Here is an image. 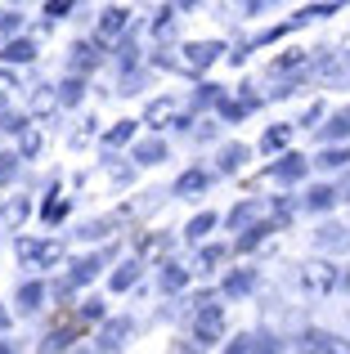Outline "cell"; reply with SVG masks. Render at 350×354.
Wrapping results in <instances>:
<instances>
[{
    "mask_svg": "<svg viewBox=\"0 0 350 354\" xmlns=\"http://www.w3.org/2000/svg\"><path fill=\"white\" fill-rule=\"evenodd\" d=\"M225 337V310L220 305H198V319H193V350H207V346H216V341Z\"/></svg>",
    "mask_w": 350,
    "mask_h": 354,
    "instance_id": "obj_1",
    "label": "cell"
},
{
    "mask_svg": "<svg viewBox=\"0 0 350 354\" xmlns=\"http://www.w3.org/2000/svg\"><path fill=\"white\" fill-rule=\"evenodd\" d=\"M220 50H225L220 41H193V45H184L180 59H175V72H184V77H198V72H207L211 63L220 59Z\"/></svg>",
    "mask_w": 350,
    "mask_h": 354,
    "instance_id": "obj_2",
    "label": "cell"
},
{
    "mask_svg": "<svg viewBox=\"0 0 350 354\" xmlns=\"http://www.w3.org/2000/svg\"><path fill=\"white\" fill-rule=\"evenodd\" d=\"M301 287H306L310 296H328L337 287V269L328 265V260H306V265H301Z\"/></svg>",
    "mask_w": 350,
    "mask_h": 354,
    "instance_id": "obj_3",
    "label": "cell"
},
{
    "mask_svg": "<svg viewBox=\"0 0 350 354\" xmlns=\"http://www.w3.org/2000/svg\"><path fill=\"white\" fill-rule=\"evenodd\" d=\"M131 332H135L131 319H104V328H99V354H117Z\"/></svg>",
    "mask_w": 350,
    "mask_h": 354,
    "instance_id": "obj_4",
    "label": "cell"
},
{
    "mask_svg": "<svg viewBox=\"0 0 350 354\" xmlns=\"http://www.w3.org/2000/svg\"><path fill=\"white\" fill-rule=\"evenodd\" d=\"M144 126H184V117H180V104L175 99H153L149 108H144Z\"/></svg>",
    "mask_w": 350,
    "mask_h": 354,
    "instance_id": "obj_5",
    "label": "cell"
},
{
    "mask_svg": "<svg viewBox=\"0 0 350 354\" xmlns=\"http://www.w3.org/2000/svg\"><path fill=\"white\" fill-rule=\"evenodd\" d=\"M27 113L32 117H54L59 113V90L54 86H32L27 90Z\"/></svg>",
    "mask_w": 350,
    "mask_h": 354,
    "instance_id": "obj_6",
    "label": "cell"
},
{
    "mask_svg": "<svg viewBox=\"0 0 350 354\" xmlns=\"http://www.w3.org/2000/svg\"><path fill=\"white\" fill-rule=\"evenodd\" d=\"M306 157H297V153H288L283 157V162H274L270 171H265V180H279V184H292V180H301V175H306Z\"/></svg>",
    "mask_w": 350,
    "mask_h": 354,
    "instance_id": "obj_7",
    "label": "cell"
},
{
    "mask_svg": "<svg viewBox=\"0 0 350 354\" xmlns=\"http://www.w3.org/2000/svg\"><path fill=\"white\" fill-rule=\"evenodd\" d=\"M126 23H131V9H122V5L104 9V14H99V41H113V36H122Z\"/></svg>",
    "mask_w": 350,
    "mask_h": 354,
    "instance_id": "obj_8",
    "label": "cell"
},
{
    "mask_svg": "<svg viewBox=\"0 0 350 354\" xmlns=\"http://www.w3.org/2000/svg\"><path fill=\"white\" fill-rule=\"evenodd\" d=\"M131 157L140 166H158V162H167V144H162V139H144V144H135Z\"/></svg>",
    "mask_w": 350,
    "mask_h": 354,
    "instance_id": "obj_9",
    "label": "cell"
},
{
    "mask_svg": "<svg viewBox=\"0 0 350 354\" xmlns=\"http://www.w3.org/2000/svg\"><path fill=\"white\" fill-rule=\"evenodd\" d=\"M99 274V256H90V260H77L72 265V274H68V283L59 287V292H72V287H81V283H90V278Z\"/></svg>",
    "mask_w": 350,
    "mask_h": 354,
    "instance_id": "obj_10",
    "label": "cell"
},
{
    "mask_svg": "<svg viewBox=\"0 0 350 354\" xmlns=\"http://www.w3.org/2000/svg\"><path fill=\"white\" fill-rule=\"evenodd\" d=\"M306 59L310 54L306 50H288V54H279V59L270 63V77H288V72H297V68H306Z\"/></svg>",
    "mask_w": 350,
    "mask_h": 354,
    "instance_id": "obj_11",
    "label": "cell"
},
{
    "mask_svg": "<svg viewBox=\"0 0 350 354\" xmlns=\"http://www.w3.org/2000/svg\"><path fill=\"white\" fill-rule=\"evenodd\" d=\"M207 184H211V175L193 166V171H184V175H180V184H175V193H180V198H193V193H202Z\"/></svg>",
    "mask_w": 350,
    "mask_h": 354,
    "instance_id": "obj_12",
    "label": "cell"
},
{
    "mask_svg": "<svg viewBox=\"0 0 350 354\" xmlns=\"http://www.w3.org/2000/svg\"><path fill=\"white\" fill-rule=\"evenodd\" d=\"M0 59H5V63H32L36 59V45L27 41V36H18V41H9L5 50H0Z\"/></svg>",
    "mask_w": 350,
    "mask_h": 354,
    "instance_id": "obj_13",
    "label": "cell"
},
{
    "mask_svg": "<svg viewBox=\"0 0 350 354\" xmlns=\"http://www.w3.org/2000/svg\"><path fill=\"white\" fill-rule=\"evenodd\" d=\"M333 202H337V184H315L306 193V211H328Z\"/></svg>",
    "mask_w": 350,
    "mask_h": 354,
    "instance_id": "obj_14",
    "label": "cell"
},
{
    "mask_svg": "<svg viewBox=\"0 0 350 354\" xmlns=\"http://www.w3.org/2000/svg\"><path fill=\"white\" fill-rule=\"evenodd\" d=\"M158 283H162V292H184V287H189V269L184 265H162Z\"/></svg>",
    "mask_w": 350,
    "mask_h": 354,
    "instance_id": "obj_15",
    "label": "cell"
},
{
    "mask_svg": "<svg viewBox=\"0 0 350 354\" xmlns=\"http://www.w3.org/2000/svg\"><path fill=\"white\" fill-rule=\"evenodd\" d=\"M95 63H99V45H86V41L72 45V77H81V72L95 68Z\"/></svg>",
    "mask_w": 350,
    "mask_h": 354,
    "instance_id": "obj_16",
    "label": "cell"
},
{
    "mask_svg": "<svg viewBox=\"0 0 350 354\" xmlns=\"http://www.w3.org/2000/svg\"><path fill=\"white\" fill-rule=\"evenodd\" d=\"M315 242H319L324 251H342V247H350V229L328 225V229H319V234H315Z\"/></svg>",
    "mask_w": 350,
    "mask_h": 354,
    "instance_id": "obj_17",
    "label": "cell"
},
{
    "mask_svg": "<svg viewBox=\"0 0 350 354\" xmlns=\"http://www.w3.org/2000/svg\"><path fill=\"white\" fill-rule=\"evenodd\" d=\"M319 171H342V166H350V148H324V153L315 157Z\"/></svg>",
    "mask_w": 350,
    "mask_h": 354,
    "instance_id": "obj_18",
    "label": "cell"
},
{
    "mask_svg": "<svg viewBox=\"0 0 350 354\" xmlns=\"http://www.w3.org/2000/svg\"><path fill=\"white\" fill-rule=\"evenodd\" d=\"M288 139H292V126H270L261 135V148H265V153H283V148H288Z\"/></svg>",
    "mask_w": 350,
    "mask_h": 354,
    "instance_id": "obj_19",
    "label": "cell"
},
{
    "mask_svg": "<svg viewBox=\"0 0 350 354\" xmlns=\"http://www.w3.org/2000/svg\"><path fill=\"white\" fill-rule=\"evenodd\" d=\"M41 296H45L41 283H23V287H18V310H23V314L41 310Z\"/></svg>",
    "mask_w": 350,
    "mask_h": 354,
    "instance_id": "obj_20",
    "label": "cell"
},
{
    "mask_svg": "<svg viewBox=\"0 0 350 354\" xmlns=\"http://www.w3.org/2000/svg\"><path fill=\"white\" fill-rule=\"evenodd\" d=\"M131 139H135V121H117L104 135V148H122V144H131Z\"/></svg>",
    "mask_w": 350,
    "mask_h": 354,
    "instance_id": "obj_21",
    "label": "cell"
},
{
    "mask_svg": "<svg viewBox=\"0 0 350 354\" xmlns=\"http://www.w3.org/2000/svg\"><path fill=\"white\" fill-rule=\"evenodd\" d=\"M54 90H59V108H72V104H81V90H86V86H81V77H68L63 86H54Z\"/></svg>",
    "mask_w": 350,
    "mask_h": 354,
    "instance_id": "obj_22",
    "label": "cell"
},
{
    "mask_svg": "<svg viewBox=\"0 0 350 354\" xmlns=\"http://www.w3.org/2000/svg\"><path fill=\"white\" fill-rule=\"evenodd\" d=\"M252 283H256L252 269H238V274L225 278V292H229V296H243V292H252Z\"/></svg>",
    "mask_w": 350,
    "mask_h": 354,
    "instance_id": "obj_23",
    "label": "cell"
},
{
    "mask_svg": "<svg viewBox=\"0 0 350 354\" xmlns=\"http://www.w3.org/2000/svg\"><path fill=\"white\" fill-rule=\"evenodd\" d=\"M135 278H140V265H135V260H122V265H117V274H113V292H126Z\"/></svg>",
    "mask_w": 350,
    "mask_h": 354,
    "instance_id": "obj_24",
    "label": "cell"
},
{
    "mask_svg": "<svg viewBox=\"0 0 350 354\" xmlns=\"http://www.w3.org/2000/svg\"><path fill=\"white\" fill-rule=\"evenodd\" d=\"M243 162H247V148H243V144H229V148H220V171H238Z\"/></svg>",
    "mask_w": 350,
    "mask_h": 354,
    "instance_id": "obj_25",
    "label": "cell"
},
{
    "mask_svg": "<svg viewBox=\"0 0 350 354\" xmlns=\"http://www.w3.org/2000/svg\"><path fill=\"white\" fill-rule=\"evenodd\" d=\"M18 153H23V157H36V153H41V130H36V126H27L23 135H18Z\"/></svg>",
    "mask_w": 350,
    "mask_h": 354,
    "instance_id": "obj_26",
    "label": "cell"
},
{
    "mask_svg": "<svg viewBox=\"0 0 350 354\" xmlns=\"http://www.w3.org/2000/svg\"><path fill=\"white\" fill-rule=\"evenodd\" d=\"M256 211H261V207H256V202H243V207H238V211H229V229H247V225H252V220H256Z\"/></svg>",
    "mask_w": 350,
    "mask_h": 354,
    "instance_id": "obj_27",
    "label": "cell"
},
{
    "mask_svg": "<svg viewBox=\"0 0 350 354\" xmlns=\"http://www.w3.org/2000/svg\"><path fill=\"white\" fill-rule=\"evenodd\" d=\"M211 225H216V216H211V211H202V216L189 220V229H184V234H189V242H198V238H207Z\"/></svg>",
    "mask_w": 350,
    "mask_h": 354,
    "instance_id": "obj_28",
    "label": "cell"
},
{
    "mask_svg": "<svg viewBox=\"0 0 350 354\" xmlns=\"http://www.w3.org/2000/svg\"><path fill=\"white\" fill-rule=\"evenodd\" d=\"M350 135V113H337V117H328V126H324V139H346Z\"/></svg>",
    "mask_w": 350,
    "mask_h": 354,
    "instance_id": "obj_29",
    "label": "cell"
},
{
    "mask_svg": "<svg viewBox=\"0 0 350 354\" xmlns=\"http://www.w3.org/2000/svg\"><path fill=\"white\" fill-rule=\"evenodd\" d=\"M270 229H274V225H252L243 238H238V251H252L256 242H265V234H270Z\"/></svg>",
    "mask_w": 350,
    "mask_h": 354,
    "instance_id": "obj_30",
    "label": "cell"
},
{
    "mask_svg": "<svg viewBox=\"0 0 350 354\" xmlns=\"http://www.w3.org/2000/svg\"><path fill=\"white\" fill-rule=\"evenodd\" d=\"M27 211H32V207H27V198H14V202H9V207H5V220H9V225H23V220H27Z\"/></svg>",
    "mask_w": 350,
    "mask_h": 354,
    "instance_id": "obj_31",
    "label": "cell"
},
{
    "mask_svg": "<svg viewBox=\"0 0 350 354\" xmlns=\"http://www.w3.org/2000/svg\"><path fill=\"white\" fill-rule=\"evenodd\" d=\"M252 354H283V346L274 337H261V341H252Z\"/></svg>",
    "mask_w": 350,
    "mask_h": 354,
    "instance_id": "obj_32",
    "label": "cell"
},
{
    "mask_svg": "<svg viewBox=\"0 0 350 354\" xmlns=\"http://www.w3.org/2000/svg\"><path fill=\"white\" fill-rule=\"evenodd\" d=\"M41 216L54 225V220H63V216H68V202H45V211H41Z\"/></svg>",
    "mask_w": 350,
    "mask_h": 354,
    "instance_id": "obj_33",
    "label": "cell"
},
{
    "mask_svg": "<svg viewBox=\"0 0 350 354\" xmlns=\"http://www.w3.org/2000/svg\"><path fill=\"white\" fill-rule=\"evenodd\" d=\"M18 23H23V14H14V9H5V14H0V32H14Z\"/></svg>",
    "mask_w": 350,
    "mask_h": 354,
    "instance_id": "obj_34",
    "label": "cell"
},
{
    "mask_svg": "<svg viewBox=\"0 0 350 354\" xmlns=\"http://www.w3.org/2000/svg\"><path fill=\"white\" fill-rule=\"evenodd\" d=\"M225 354H252V337H238V341H234V346H229Z\"/></svg>",
    "mask_w": 350,
    "mask_h": 354,
    "instance_id": "obj_35",
    "label": "cell"
},
{
    "mask_svg": "<svg viewBox=\"0 0 350 354\" xmlns=\"http://www.w3.org/2000/svg\"><path fill=\"white\" fill-rule=\"evenodd\" d=\"M220 256H225V247H207L202 251V265H220Z\"/></svg>",
    "mask_w": 350,
    "mask_h": 354,
    "instance_id": "obj_36",
    "label": "cell"
},
{
    "mask_svg": "<svg viewBox=\"0 0 350 354\" xmlns=\"http://www.w3.org/2000/svg\"><path fill=\"white\" fill-rule=\"evenodd\" d=\"M14 166H18V157H14V153H0V180H5Z\"/></svg>",
    "mask_w": 350,
    "mask_h": 354,
    "instance_id": "obj_37",
    "label": "cell"
},
{
    "mask_svg": "<svg viewBox=\"0 0 350 354\" xmlns=\"http://www.w3.org/2000/svg\"><path fill=\"white\" fill-rule=\"evenodd\" d=\"M68 9H72L68 0H59V5H45V14H50V18H63V14H68Z\"/></svg>",
    "mask_w": 350,
    "mask_h": 354,
    "instance_id": "obj_38",
    "label": "cell"
},
{
    "mask_svg": "<svg viewBox=\"0 0 350 354\" xmlns=\"http://www.w3.org/2000/svg\"><path fill=\"white\" fill-rule=\"evenodd\" d=\"M14 90V72H0V95H9Z\"/></svg>",
    "mask_w": 350,
    "mask_h": 354,
    "instance_id": "obj_39",
    "label": "cell"
},
{
    "mask_svg": "<svg viewBox=\"0 0 350 354\" xmlns=\"http://www.w3.org/2000/svg\"><path fill=\"white\" fill-rule=\"evenodd\" d=\"M337 198H342V202H350V175H346L342 184H337Z\"/></svg>",
    "mask_w": 350,
    "mask_h": 354,
    "instance_id": "obj_40",
    "label": "cell"
},
{
    "mask_svg": "<svg viewBox=\"0 0 350 354\" xmlns=\"http://www.w3.org/2000/svg\"><path fill=\"white\" fill-rule=\"evenodd\" d=\"M0 354H14V341H0Z\"/></svg>",
    "mask_w": 350,
    "mask_h": 354,
    "instance_id": "obj_41",
    "label": "cell"
},
{
    "mask_svg": "<svg viewBox=\"0 0 350 354\" xmlns=\"http://www.w3.org/2000/svg\"><path fill=\"white\" fill-rule=\"evenodd\" d=\"M5 328H9V314H5V310H0V332H5Z\"/></svg>",
    "mask_w": 350,
    "mask_h": 354,
    "instance_id": "obj_42",
    "label": "cell"
},
{
    "mask_svg": "<svg viewBox=\"0 0 350 354\" xmlns=\"http://www.w3.org/2000/svg\"><path fill=\"white\" fill-rule=\"evenodd\" d=\"M342 50H346V54H342V59H346V63H350V41H346V45H342Z\"/></svg>",
    "mask_w": 350,
    "mask_h": 354,
    "instance_id": "obj_43",
    "label": "cell"
},
{
    "mask_svg": "<svg viewBox=\"0 0 350 354\" xmlns=\"http://www.w3.org/2000/svg\"><path fill=\"white\" fill-rule=\"evenodd\" d=\"M72 354H95V350H72Z\"/></svg>",
    "mask_w": 350,
    "mask_h": 354,
    "instance_id": "obj_44",
    "label": "cell"
},
{
    "mask_svg": "<svg viewBox=\"0 0 350 354\" xmlns=\"http://www.w3.org/2000/svg\"><path fill=\"white\" fill-rule=\"evenodd\" d=\"M346 287H350V269H346Z\"/></svg>",
    "mask_w": 350,
    "mask_h": 354,
    "instance_id": "obj_45",
    "label": "cell"
}]
</instances>
